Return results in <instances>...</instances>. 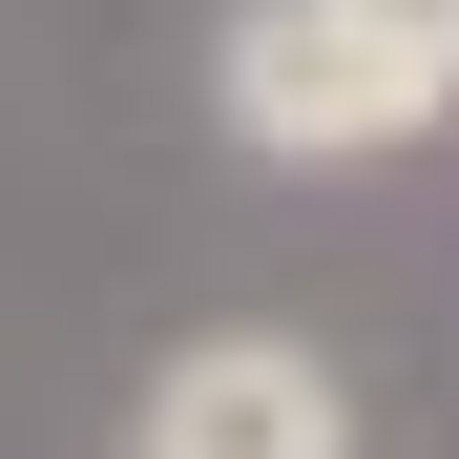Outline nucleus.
Here are the masks:
<instances>
[{
	"instance_id": "nucleus-1",
	"label": "nucleus",
	"mask_w": 459,
	"mask_h": 459,
	"mask_svg": "<svg viewBox=\"0 0 459 459\" xmlns=\"http://www.w3.org/2000/svg\"><path fill=\"white\" fill-rule=\"evenodd\" d=\"M209 105H230V146H272V168H376V146L438 126V84H418V63H376L334 0H251L230 63H209Z\"/></svg>"
},
{
	"instance_id": "nucleus-2",
	"label": "nucleus",
	"mask_w": 459,
	"mask_h": 459,
	"mask_svg": "<svg viewBox=\"0 0 459 459\" xmlns=\"http://www.w3.org/2000/svg\"><path fill=\"white\" fill-rule=\"evenodd\" d=\"M146 459H355V397L292 334H188L146 376Z\"/></svg>"
},
{
	"instance_id": "nucleus-3",
	"label": "nucleus",
	"mask_w": 459,
	"mask_h": 459,
	"mask_svg": "<svg viewBox=\"0 0 459 459\" xmlns=\"http://www.w3.org/2000/svg\"><path fill=\"white\" fill-rule=\"evenodd\" d=\"M334 22H355V42H376V63H418V84H438V105H459V0H334Z\"/></svg>"
}]
</instances>
